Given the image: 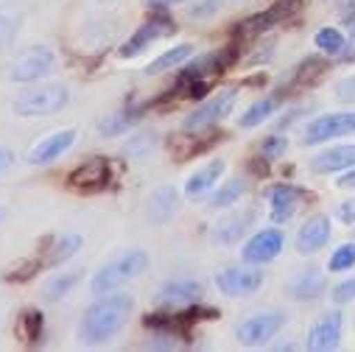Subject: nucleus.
I'll return each instance as SVG.
<instances>
[{"mask_svg":"<svg viewBox=\"0 0 355 352\" xmlns=\"http://www.w3.org/2000/svg\"><path fill=\"white\" fill-rule=\"evenodd\" d=\"M132 310H135V297L132 294H115V291L101 294L90 308L81 313L76 338L87 346L107 344L110 338H115L126 327Z\"/></svg>","mask_w":355,"mask_h":352,"instance_id":"1","label":"nucleus"},{"mask_svg":"<svg viewBox=\"0 0 355 352\" xmlns=\"http://www.w3.org/2000/svg\"><path fill=\"white\" fill-rule=\"evenodd\" d=\"M148 252H143V249H123V252H118L110 263H104V266L93 274V280H90V291L96 294V297H101V294H110V291H118L121 285H126V283H132V280H137V277H143L146 272H148Z\"/></svg>","mask_w":355,"mask_h":352,"instance_id":"2","label":"nucleus"},{"mask_svg":"<svg viewBox=\"0 0 355 352\" xmlns=\"http://www.w3.org/2000/svg\"><path fill=\"white\" fill-rule=\"evenodd\" d=\"M67 104H70V90L64 84H40L12 101V112L17 118H48L62 112Z\"/></svg>","mask_w":355,"mask_h":352,"instance_id":"3","label":"nucleus"},{"mask_svg":"<svg viewBox=\"0 0 355 352\" xmlns=\"http://www.w3.org/2000/svg\"><path fill=\"white\" fill-rule=\"evenodd\" d=\"M56 67V53L48 45H31L20 56H15L6 67V78L15 84H34L51 76Z\"/></svg>","mask_w":355,"mask_h":352,"instance_id":"4","label":"nucleus"},{"mask_svg":"<svg viewBox=\"0 0 355 352\" xmlns=\"http://www.w3.org/2000/svg\"><path fill=\"white\" fill-rule=\"evenodd\" d=\"M115 179V162L110 157H90L67 173V185L78 193H101Z\"/></svg>","mask_w":355,"mask_h":352,"instance_id":"5","label":"nucleus"},{"mask_svg":"<svg viewBox=\"0 0 355 352\" xmlns=\"http://www.w3.org/2000/svg\"><path fill=\"white\" fill-rule=\"evenodd\" d=\"M288 316L283 310H260L246 316L238 327H235V338L243 346H260L266 341H272L283 327H286Z\"/></svg>","mask_w":355,"mask_h":352,"instance_id":"6","label":"nucleus"},{"mask_svg":"<svg viewBox=\"0 0 355 352\" xmlns=\"http://www.w3.org/2000/svg\"><path fill=\"white\" fill-rule=\"evenodd\" d=\"M235 98H238L235 90H224V93L207 98L205 104H199L193 112L185 115V121H182V132H185V134H196V132H205V129L221 123V121L232 112Z\"/></svg>","mask_w":355,"mask_h":352,"instance_id":"7","label":"nucleus"},{"mask_svg":"<svg viewBox=\"0 0 355 352\" xmlns=\"http://www.w3.org/2000/svg\"><path fill=\"white\" fill-rule=\"evenodd\" d=\"M266 283V274L254 266H230L224 272L216 274V288L230 297V299H243V297H252L260 291V285Z\"/></svg>","mask_w":355,"mask_h":352,"instance_id":"8","label":"nucleus"},{"mask_svg":"<svg viewBox=\"0 0 355 352\" xmlns=\"http://www.w3.org/2000/svg\"><path fill=\"white\" fill-rule=\"evenodd\" d=\"M171 34H176V23L171 20V17H165V15H154V17H148L146 23H140L137 26V31L121 45V59H132V56H140L148 45H154L157 39H165V37H171Z\"/></svg>","mask_w":355,"mask_h":352,"instance_id":"9","label":"nucleus"},{"mask_svg":"<svg viewBox=\"0 0 355 352\" xmlns=\"http://www.w3.org/2000/svg\"><path fill=\"white\" fill-rule=\"evenodd\" d=\"M283 246H286L283 229H275V227L260 229L243 243L241 260L249 263V266H266V263H272V260H277L283 254Z\"/></svg>","mask_w":355,"mask_h":352,"instance_id":"10","label":"nucleus"},{"mask_svg":"<svg viewBox=\"0 0 355 352\" xmlns=\"http://www.w3.org/2000/svg\"><path fill=\"white\" fill-rule=\"evenodd\" d=\"M347 134H355V112H349V109L347 112H327V115H319L308 123L302 143L316 146V143H327L333 137H347Z\"/></svg>","mask_w":355,"mask_h":352,"instance_id":"11","label":"nucleus"},{"mask_svg":"<svg viewBox=\"0 0 355 352\" xmlns=\"http://www.w3.org/2000/svg\"><path fill=\"white\" fill-rule=\"evenodd\" d=\"M205 297V285L199 280H191V277H182V280H171L165 285H159V291L154 294V302L159 308H188L193 302H202Z\"/></svg>","mask_w":355,"mask_h":352,"instance_id":"12","label":"nucleus"},{"mask_svg":"<svg viewBox=\"0 0 355 352\" xmlns=\"http://www.w3.org/2000/svg\"><path fill=\"white\" fill-rule=\"evenodd\" d=\"M341 333H344V316L338 310H327L308 327V349L313 352L336 349L341 341Z\"/></svg>","mask_w":355,"mask_h":352,"instance_id":"13","label":"nucleus"},{"mask_svg":"<svg viewBox=\"0 0 355 352\" xmlns=\"http://www.w3.org/2000/svg\"><path fill=\"white\" fill-rule=\"evenodd\" d=\"M78 140V132L76 129H59V132H51L48 137H42L31 151H28V162L31 165H51L56 162L59 157H64Z\"/></svg>","mask_w":355,"mask_h":352,"instance_id":"14","label":"nucleus"},{"mask_svg":"<svg viewBox=\"0 0 355 352\" xmlns=\"http://www.w3.org/2000/svg\"><path fill=\"white\" fill-rule=\"evenodd\" d=\"M324 291H327V277H324V272L316 269V266L300 269L294 277L286 280V294H288V299H294V302L319 299Z\"/></svg>","mask_w":355,"mask_h":352,"instance_id":"15","label":"nucleus"},{"mask_svg":"<svg viewBox=\"0 0 355 352\" xmlns=\"http://www.w3.org/2000/svg\"><path fill=\"white\" fill-rule=\"evenodd\" d=\"M297 9H300V0H277V3H275L269 12L252 15V17H246L243 23H238V34H241V37H257V34H263V31H269L272 26H277L280 20H288Z\"/></svg>","mask_w":355,"mask_h":352,"instance_id":"16","label":"nucleus"},{"mask_svg":"<svg viewBox=\"0 0 355 352\" xmlns=\"http://www.w3.org/2000/svg\"><path fill=\"white\" fill-rule=\"evenodd\" d=\"M327 240H330V218L324 213H316V215L305 218V224L297 229L294 246L302 257H308V254H316Z\"/></svg>","mask_w":355,"mask_h":352,"instance_id":"17","label":"nucleus"},{"mask_svg":"<svg viewBox=\"0 0 355 352\" xmlns=\"http://www.w3.org/2000/svg\"><path fill=\"white\" fill-rule=\"evenodd\" d=\"M224 170H227V162H224V159H210V162L202 165L196 173H191V179L185 182V196H188L191 202L207 199V196L218 188Z\"/></svg>","mask_w":355,"mask_h":352,"instance_id":"18","label":"nucleus"},{"mask_svg":"<svg viewBox=\"0 0 355 352\" xmlns=\"http://www.w3.org/2000/svg\"><path fill=\"white\" fill-rule=\"evenodd\" d=\"M269 199V213H272V221L275 224H288L300 207V199H302V191L294 188V185H275L266 193Z\"/></svg>","mask_w":355,"mask_h":352,"instance_id":"19","label":"nucleus"},{"mask_svg":"<svg viewBox=\"0 0 355 352\" xmlns=\"http://www.w3.org/2000/svg\"><path fill=\"white\" fill-rule=\"evenodd\" d=\"M146 109H148V104H126V107H121V109L104 115V118L98 121V132H101V137H118V134H126L135 123L143 121Z\"/></svg>","mask_w":355,"mask_h":352,"instance_id":"20","label":"nucleus"},{"mask_svg":"<svg viewBox=\"0 0 355 352\" xmlns=\"http://www.w3.org/2000/svg\"><path fill=\"white\" fill-rule=\"evenodd\" d=\"M252 218H254V213L246 210V213H232V215L216 221L210 227V243H216V246H232V243H238L246 235V229L252 227Z\"/></svg>","mask_w":355,"mask_h":352,"instance_id":"21","label":"nucleus"},{"mask_svg":"<svg viewBox=\"0 0 355 352\" xmlns=\"http://www.w3.org/2000/svg\"><path fill=\"white\" fill-rule=\"evenodd\" d=\"M81 243H84V238H81L78 232H64V235L51 238V240L45 243V249L40 252V254H42V263H45V269H59V266H64L70 257L78 254Z\"/></svg>","mask_w":355,"mask_h":352,"instance_id":"22","label":"nucleus"},{"mask_svg":"<svg viewBox=\"0 0 355 352\" xmlns=\"http://www.w3.org/2000/svg\"><path fill=\"white\" fill-rule=\"evenodd\" d=\"M176 210H180V193H176V188H171V185L157 188V191L146 199V218H148L151 224H157V227L168 224V221L176 215Z\"/></svg>","mask_w":355,"mask_h":352,"instance_id":"23","label":"nucleus"},{"mask_svg":"<svg viewBox=\"0 0 355 352\" xmlns=\"http://www.w3.org/2000/svg\"><path fill=\"white\" fill-rule=\"evenodd\" d=\"M352 165H355V143L324 148L322 154H316L311 159V170L313 173H341V170H347Z\"/></svg>","mask_w":355,"mask_h":352,"instance_id":"24","label":"nucleus"},{"mask_svg":"<svg viewBox=\"0 0 355 352\" xmlns=\"http://www.w3.org/2000/svg\"><path fill=\"white\" fill-rule=\"evenodd\" d=\"M193 45L191 42H182V45H176V48H168L165 53H159L154 62L146 64V76H157V73H165V70H176V67H182L191 56H193Z\"/></svg>","mask_w":355,"mask_h":352,"instance_id":"25","label":"nucleus"},{"mask_svg":"<svg viewBox=\"0 0 355 352\" xmlns=\"http://www.w3.org/2000/svg\"><path fill=\"white\" fill-rule=\"evenodd\" d=\"M277 107H280V96L260 98V101H254L252 107H246V112L238 118V126H241V129H254V126H260V123L269 121V118L277 112Z\"/></svg>","mask_w":355,"mask_h":352,"instance_id":"26","label":"nucleus"},{"mask_svg":"<svg viewBox=\"0 0 355 352\" xmlns=\"http://www.w3.org/2000/svg\"><path fill=\"white\" fill-rule=\"evenodd\" d=\"M243 193H246V182H243V179H238V176H232V179L221 182V188H216V191L210 193V207H213V210L232 207Z\"/></svg>","mask_w":355,"mask_h":352,"instance_id":"27","label":"nucleus"},{"mask_svg":"<svg viewBox=\"0 0 355 352\" xmlns=\"http://www.w3.org/2000/svg\"><path fill=\"white\" fill-rule=\"evenodd\" d=\"M313 42H316V48L324 53V56H347V37L338 31V28H333V26H327V28H319L316 31V37H313Z\"/></svg>","mask_w":355,"mask_h":352,"instance_id":"28","label":"nucleus"},{"mask_svg":"<svg viewBox=\"0 0 355 352\" xmlns=\"http://www.w3.org/2000/svg\"><path fill=\"white\" fill-rule=\"evenodd\" d=\"M42 333H45V319H42V313H40L37 308L23 310L20 319H17V335H20L26 344H37V341L42 338Z\"/></svg>","mask_w":355,"mask_h":352,"instance_id":"29","label":"nucleus"},{"mask_svg":"<svg viewBox=\"0 0 355 352\" xmlns=\"http://www.w3.org/2000/svg\"><path fill=\"white\" fill-rule=\"evenodd\" d=\"M45 269V263H42V254H34V257H26L20 263H15L12 269L3 272V280L6 283H28L37 277V272Z\"/></svg>","mask_w":355,"mask_h":352,"instance_id":"30","label":"nucleus"},{"mask_svg":"<svg viewBox=\"0 0 355 352\" xmlns=\"http://www.w3.org/2000/svg\"><path fill=\"white\" fill-rule=\"evenodd\" d=\"M81 280V274L78 272H64V274H53L48 283H45V299L48 302H59V299H64L70 291H73V285Z\"/></svg>","mask_w":355,"mask_h":352,"instance_id":"31","label":"nucleus"},{"mask_svg":"<svg viewBox=\"0 0 355 352\" xmlns=\"http://www.w3.org/2000/svg\"><path fill=\"white\" fill-rule=\"evenodd\" d=\"M20 23H23V17H20L17 9L0 6V51L9 48V45L15 42V37H17V31H20Z\"/></svg>","mask_w":355,"mask_h":352,"instance_id":"32","label":"nucleus"},{"mask_svg":"<svg viewBox=\"0 0 355 352\" xmlns=\"http://www.w3.org/2000/svg\"><path fill=\"white\" fill-rule=\"evenodd\" d=\"M330 272H349L355 269V243H341L338 249H333L330 260H327Z\"/></svg>","mask_w":355,"mask_h":352,"instance_id":"33","label":"nucleus"},{"mask_svg":"<svg viewBox=\"0 0 355 352\" xmlns=\"http://www.w3.org/2000/svg\"><path fill=\"white\" fill-rule=\"evenodd\" d=\"M151 146H154V134H151V132H140V134H135V137L123 146V154L132 157V159H140Z\"/></svg>","mask_w":355,"mask_h":352,"instance_id":"34","label":"nucleus"},{"mask_svg":"<svg viewBox=\"0 0 355 352\" xmlns=\"http://www.w3.org/2000/svg\"><path fill=\"white\" fill-rule=\"evenodd\" d=\"M260 151H263L266 159H280L288 151V140L283 134H269V137L260 143Z\"/></svg>","mask_w":355,"mask_h":352,"instance_id":"35","label":"nucleus"},{"mask_svg":"<svg viewBox=\"0 0 355 352\" xmlns=\"http://www.w3.org/2000/svg\"><path fill=\"white\" fill-rule=\"evenodd\" d=\"M336 98L341 104H355V76H347L341 81H336Z\"/></svg>","mask_w":355,"mask_h":352,"instance_id":"36","label":"nucleus"},{"mask_svg":"<svg viewBox=\"0 0 355 352\" xmlns=\"http://www.w3.org/2000/svg\"><path fill=\"white\" fill-rule=\"evenodd\" d=\"M333 302L336 305H347V302H355V277L352 280H344V283H338L336 288H333Z\"/></svg>","mask_w":355,"mask_h":352,"instance_id":"37","label":"nucleus"},{"mask_svg":"<svg viewBox=\"0 0 355 352\" xmlns=\"http://www.w3.org/2000/svg\"><path fill=\"white\" fill-rule=\"evenodd\" d=\"M221 6V0H202L199 6H191V17H210Z\"/></svg>","mask_w":355,"mask_h":352,"instance_id":"38","label":"nucleus"},{"mask_svg":"<svg viewBox=\"0 0 355 352\" xmlns=\"http://www.w3.org/2000/svg\"><path fill=\"white\" fill-rule=\"evenodd\" d=\"M336 218H338V221H344V224H355V199L341 202V204H338V210H336Z\"/></svg>","mask_w":355,"mask_h":352,"instance_id":"39","label":"nucleus"},{"mask_svg":"<svg viewBox=\"0 0 355 352\" xmlns=\"http://www.w3.org/2000/svg\"><path fill=\"white\" fill-rule=\"evenodd\" d=\"M15 162H17V154L9 146H0V176H3L6 170H12Z\"/></svg>","mask_w":355,"mask_h":352,"instance_id":"40","label":"nucleus"},{"mask_svg":"<svg viewBox=\"0 0 355 352\" xmlns=\"http://www.w3.org/2000/svg\"><path fill=\"white\" fill-rule=\"evenodd\" d=\"M140 3L146 9H151V12H165V9L176 6V3H185V0H140Z\"/></svg>","mask_w":355,"mask_h":352,"instance_id":"41","label":"nucleus"},{"mask_svg":"<svg viewBox=\"0 0 355 352\" xmlns=\"http://www.w3.org/2000/svg\"><path fill=\"white\" fill-rule=\"evenodd\" d=\"M341 191H349V188H355V165L352 168H347V170H341V176H338V182H336Z\"/></svg>","mask_w":355,"mask_h":352,"instance_id":"42","label":"nucleus"},{"mask_svg":"<svg viewBox=\"0 0 355 352\" xmlns=\"http://www.w3.org/2000/svg\"><path fill=\"white\" fill-rule=\"evenodd\" d=\"M338 12H341V17L349 23V20L355 17V0H344V3L338 6Z\"/></svg>","mask_w":355,"mask_h":352,"instance_id":"43","label":"nucleus"},{"mask_svg":"<svg viewBox=\"0 0 355 352\" xmlns=\"http://www.w3.org/2000/svg\"><path fill=\"white\" fill-rule=\"evenodd\" d=\"M349 48H355V17L349 20V39H347V53H349Z\"/></svg>","mask_w":355,"mask_h":352,"instance_id":"44","label":"nucleus"},{"mask_svg":"<svg viewBox=\"0 0 355 352\" xmlns=\"http://www.w3.org/2000/svg\"><path fill=\"white\" fill-rule=\"evenodd\" d=\"M6 215H9V210H6L3 204H0V224H3V221H6Z\"/></svg>","mask_w":355,"mask_h":352,"instance_id":"45","label":"nucleus"},{"mask_svg":"<svg viewBox=\"0 0 355 352\" xmlns=\"http://www.w3.org/2000/svg\"><path fill=\"white\" fill-rule=\"evenodd\" d=\"M98 3H104V6H112V3H115V0H98Z\"/></svg>","mask_w":355,"mask_h":352,"instance_id":"46","label":"nucleus"}]
</instances>
